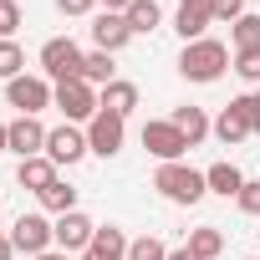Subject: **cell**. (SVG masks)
Returning a JSON list of instances; mask_svg holds the SVG:
<instances>
[{
	"label": "cell",
	"instance_id": "obj_17",
	"mask_svg": "<svg viewBox=\"0 0 260 260\" xmlns=\"http://www.w3.org/2000/svg\"><path fill=\"white\" fill-rule=\"evenodd\" d=\"M97 102H102V112H117V117H127V112H133L138 107V82H107L102 92H97Z\"/></svg>",
	"mask_w": 260,
	"mask_h": 260
},
{
	"label": "cell",
	"instance_id": "obj_19",
	"mask_svg": "<svg viewBox=\"0 0 260 260\" xmlns=\"http://www.w3.org/2000/svg\"><path fill=\"white\" fill-rule=\"evenodd\" d=\"M214 138H219L224 148H235V143H245V138H250V122L240 117V107H235V102L214 117Z\"/></svg>",
	"mask_w": 260,
	"mask_h": 260
},
{
	"label": "cell",
	"instance_id": "obj_15",
	"mask_svg": "<svg viewBox=\"0 0 260 260\" xmlns=\"http://www.w3.org/2000/svg\"><path fill=\"white\" fill-rule=\"evenodd\" d=\"M16 184H21V189H31V194H41V189H51V184H56V164H51L46 153L21 158V164H16Z\"/></svg>",
	"mask_w": 260,
	"mask_h": 260
},
{
	"label": "cell",
	"instance_id": "obj_5",
	"mask_svg": "<svg viewBox=\"0 0 260 260\" xmlns=\"http://www.w3.org/2000/svg\"><path fill=\"white\" fill-rule=\"evenodd\" d=\"M51 97H56V82H46V77H16V82H6V102L21 117H36L41 107H51Z\"/></svg>",
	"mask_w": 260,
	"mask_h": 260
},
{
	"label": "cell",
	"instance_id": "obj_27",
	"mask_svg": "<svg viewBox=\"0 0 260 260\" xmlns=\"http://www.w3.org/2000/svg\"><path fill=\"white\" fill-rule=\"evenodd\" d=\"M240 82H250V87H260V46H250V51H235V67H230Z\"/></svg>",
	"mask_w": 260,
	"mask_h": 260
},
{
	"label": "cell",
	"instance_id": "obj_1",
	"mask_svg": "<svg viewBox=\"0 0 260 260\" xmlns=\"http://www.w3.org/2000/svg\"><path fill=\"white\" fill-rule=\"evenodd\" d=\"M235 67V56H230V46L224 41H214V36H199V41H189L184 51H179V77L184 82H219L224 72Z\"/></svg>",
	"mask_w": 260,
	"mask_h": 260
},
{
	"label": "cell",
	"instance_id": "obj_13",
	"mask_svg": "<svg viewBox=\"0 0 260 260\" xmlns=\"http://www.w3.org/2000/svg\"><path fill=\"white\" fill-rule=\"evenodd\" d=\"M92 235H97V224H92L82 209H72V214L56 219V250H67V255H72V250H87Z\"/></svg>",
	"mask_w": 260,
	"mask_h": 260
},
{
	"label": "cell",
	"instance_id": "obj_18",
	"mask_svg": "<svg viewBox=\"0 0 260 260\" xmlns=\"http://www.w3.org/2000/svg\"><path fill=\"white\" fill-rule=\"evenodd\" d=\"M204 184H209V194H219V199H235V194L245 189V174H240L235 164H209V169H204Z\"/></svg>",
	"mask_w": 260,
	"mask_h": 260
},
{
	"label": "cell",
	"instance_id": "obj_29",
	"mask_svg": "<svg viewBox=\"0 0 260 260\" xmlns=\"http://www.w3.org/2000/svg\"><path fill=\"white\" fill-rule=\"evenodd\" d=\"M16 26H21V6L0 0V41H16Z\"/></svg>",
	"mask_w": 260,
	"mask_h": 260
},
{
	"label": "cell",
	"instance_id": "obj_14",
	"mask_svg": "<svg viewBox=\"0 0 260 260\" xmlns=\"http://www.w3.org/2000/svg\"><path fill=\"white\" fill-rule=\"evenodd\" d=\"M127 240L117 224H97V235H92V245L82 250V260H127Z\"/></svg>",
	"mask_w": 260,
	"mask_h": 260
},
{
	"label": "cell",
	"instance_id": "obj_9",
	"mask_svg": "<svg viewBox=\"0 0 260 260\" xmlns=\"http://www.w3.org/2000/svg\"><path fill=\"white\" fill-rule=\"evenodd\" d=\"M92 148H87V133L77 122H61V127H51L46 133V158L56 164V169H72V164H82Z\"/></svg>",
	"mask_w": 260,
	"mask_h": 260
},
{
	"label": "cell",
	"instance_id": "obj_7",
	"mask_svg": "<svg viewBox=\"0 0 260 260\" xmlns=\"http://www.w3.org/2000/svg\"><path fill=\"white\" fill-rule=\"evenodd\" d=\"M122 143H127V117H117V112H97V117L87 122V148H92L97 158H117Z\"/></svg>",
	"mask_w": 260,
	"mask_h": 260
},
{
	"label": "cell",
	"instance_id": "obj_4",
	"mask_svg": "<svg viewBox=\"0 0 260 260\" xmlns=\"http://www.w3.org/2000/svg\"><path fill=\"white\" fill-rule=\"evenodd\" d=\"M51 107H56L67 122H92V117L102 112V102H97V87H92V82H82V77H72V82H56V97H51Z\"/></svg>",
	"mask_w": 260,
	"mask_h": 260
},
{
	"label": "cell",
	"instance_id": "obj_35",
	"mask_svg": "<svg viewBox=\"0 0 260 260\" xmlns=\"http://www.w3.org/2000/svg\"><path fill=\"white\" fill-rule=\"evenodd\" d=\"M0 153H11V122H0Z\"/></svg>",
	"mask_w": 260,
	"mask_h": 260
},
{
	"label": "cell",
	"instance_id": "obj_26",
	"mask_svg": "<svg viewBox=\"0 0 260 260\" xmlns=\"http://www.w3.org/2000/svg\"><path fill=\"white\" fill-rule=\"evenodd\" d=\"M127 260H169V245L158 235H138L133 245H127Z\"/></svg>",
	"mask_w": 260,
	"mask_h": 260
},
{
	"label": "cell",
	"instance_id": "obj_3",
	"mask_svg": "<svg viewBox=\"0 0 260 260\" xmlns=\"http://www.w3.org/2000/svg\"><path fill=\"white\" fill-rule=\"evenodd\" d=\"M82 61H87V51H82L72 36H51V41L41 46V77H46V82H72V77H82Z\"/></svg>",
	"mask_w": 260,
	"mask_h": 260
},
{
	"label": "cell",
	"instance_id": "obj_12",
	"mask_svg": "<svg viewBox=\"0 0 260 260\" xmlns=\"http://www.w3.org/2000/svg\"><path fill=\"white\" fill-rule=\"evenodd\" d=\"M46 133H51V127H41V117H16V122H11V153H16V158L46 153Z\"/></svg>",
	"mask_w": 260,
	"mask_h": 260
},
{
	"label": "cell",
	"instance_id": "obj_36",
	"mask_svg": "<svg viewBox=\"0 0 260 260\" xmlns=\"http://www.w3.org/2000/svg\"><path fill=\"white\" fill-rule=\"evenodd\" d=\"M16 255V245H11V235H0V260H11Z\"/></svg>",
	"mask_w": 260,
	"mask_h": 260
},
{
	"label": "cell",
	"instance_id": "obj_33",
	"mask_svg": "<svg viewBox=\"0 0 260 260\" xmlns=\"http://www.w3.org/2000/svg\"><path fill=\"white\" fill-rule=\"evenodd\" d=\"M97 6H102L107 16H127V6H133V0H97Z\"/></svg>",
	"mask_w": 260,
	"mask_h": 260
},
{
	"label": "cell",
	"instance_id": "obj_20",
	"mask_svg": "<svg viewBox=\"0 0 260 260\" xmlns=\"http://www.w3.org/2000/svg\"><path fill=\"white\" fill-rule=\"evenodd\" d=\"M82 82H92L97 92H102L107 82H117V67H112V51H87V61H82Z\"/></svg>",
	"mask_w": 260,
	"mask_h": 260
},
{
	"label": "cell",
	"instance_id": "obj_8",
	"mask_svg": "<svg viewBox=\"0 0 260 260\" xmlns=\"http://www.w3.org/2000/svg\"><path fill=\"white\" fill-rule=\"evenodd\" d=\"M143 148H148L158 164H179V158L189 153V143H184L179 127H174V117H153V122H143Z\"/></svg>",
	"mask_w": 260,
	"mask_h": 260
},
{
	"label": "cell",
	"instance_id": "obj_23",
	"mask_svg": "<svg viewBox=\"0 0 260 260\" xmlns=\"http://www.w3.org/2000/svg\"><path fill=\"white\" fill-rule=\"evenodd\" d=\"M189 250H194L199 260H219V250H224V230H214V224L189 230Z\"/></svg>",
	"mask_w": 260,
	"mask_h": 260
},
{
	"label": "cell",
	"instance_id": "obj_37",
	"mask_svg": "<svg viewBox=\"0 0 260 260\" xmlns=\"http://www.w3.org/2000/svg\"><path fill=\"white\" fill-rule=\"evenodd\" d=\"M36 260H72L67 250H46V255H36Z\"/></svg>",
	"mask_w": 260,
	"mask_h": 260
},
{
	"label": "cell",
	"instance_id": "obj_28",
	"mask_svg": "<svg viewBox=\"0 0 260 260\" xmlns=\"http://www.w3.org/2000/svg\"><path fill=\"white\" fill-rule=\"evenodd\" d=\"M235 107H240V117L250 122V138L260 133V87H250L245 97H235Z\"/></svg>",
	"mask_w": 260,
	"mask_h": 260
},
{
	"label": "cell",
	"instance_id": "obj_16",
	"mask_svg": "<svg viewBox=\"0 0 260 260\" xmlns=\"http://www.w3.org/2000/svg\"><path fill=\"white\" fill-rule=\"evenodd\" d=\"M174 127L184 133V143H189V148H199V143L214 133L209 112H204V107H194V102H189V107H174Z\"/></svg>",
	"mask_w": 260,
	"mask_h": 260
},
{
	"label": "cell",
	"instance_id": "obj_24",
	"mask_svg": "<svg viewBox=\"0 0 260 260\" xmlns=\"http://www.w3.org/2000/svg\"><path fill=\"white\" fill-rule=\"evenodd\" d=\"M230 41H235V51H250V46H260V16H255V11H245V16L230 26Z\"/></svg>",
	"mask_w": 260,
	"mask_h": 260
},
{
	"label": "cell",
	"instance_id": "obj_22",
	"mask_svg": "<svg viewBox=\"0 0 260 260\" xmlns=\"http://www.w3.org/2000/svg\"><path fill=\"white\" fill-rule=\"evenodd\" d=\"M36 199H41V209H46V214H56V219L77 209V189H72V184H61V179H56L51 189H41Z\"/></svg>",
	"mask_w": 260,
	"mask_h": 260
},
{
	"label": "cell",
	"instance_id": "obj_32",
	"mask_svg": "<svg viewBox=\"0 0 260 260\" xmlns=\"http://www.w3.org/2000/svg\"><path fill=\"white\" fill-rule=\"evenodd\" d=\"M56 11H61V16H92L97 0H56Z\"/></svg>",
	"mask_w": 260,
	"mask_h": 260
},
{
	"label": "cell",
	"instance_id": "obj_11",
	"mask_svg": "<svg viewBox=\"0 0 260 260\" xmlns=\"http://www.w3.org/2000/svg\"><path fill=\"white\" fill-rule=\"evenodd\" d=\"M92 41H97V51H122L127 41H133V26H127V16H107V11H97L92 16Z\"/></svg>",
	"mask_w": 260,
	"mask_h": 260
},
{
	"label": "cell",
	"instance_id": "obj_30",
	"mask_svg": "<svg viewBox=\"0 0 260 260\" xmlns=\"http://www.w3.org/2000/svg\"><path fill=\"white\" fill-rule=\"evenodd\" d=\"M235 204H240V214L255 219V214H260V179H245V189L235 194Z\"/></svg>",
	"mask_w": 260,
	"mask_h": 260
},
{
	"label": "cell",
	"instance_id": "obj_10",
	"mask_svg": "<svg viewBox=\"0 0 260 260\" xmlns=\"http://www.w3.org/2000/svg\"><path fill=\"white\" fill-rule=\"evenodd\" d=\"M209 26H214V0H179V11H174V31L184 36V46L199 41Z\"/></svg>",
	"mask_w": 260,
	"mask_h": 260
},
{
	"label": "cell",
	"instance_id": "obj_21",
	"mask_svg": "<svg viewBox=\"0 0 260 260\" xmlns=\"http://www.w3.org/2000/svg\"><path fill=\"white\" fill-rule=\"evenodd\" d=\"M127 26H133V36H148L164 26V11H158V0H133L127 6Z\"/></svg>",
	"mask_w": 260,
	"mask_h": 260
},
{
	"label": "cell",
	"instance_id": "obj_6",
	"mask_svg": "<svg viewBox=\"0 0 260 260\" xmlns=\"http://www.w3.org/2000/svg\"><path fill=\"white\" fill-rule=\"evenodd\" d=\"M11 245L36 260V255H46V250L56 245V224H51L46 214H21V219L11 224Z\"/></svg>",
	"mask_w": 260,
	"mask_h": 260
},
{
	"label": "cell",
	"instance_id": "obj_31",
	"mask_svg": "<svg viewBox=\"0 0 260 260\" xmlns=\"http://www.w3.org/2000/svg\"><path fill=\"white\" fill-rule=\"evenodd\" d=\"M245 16V0H214V21H224V26H235Z\"/></svg>",
	"mask_w": 260,
	"mask_h": 260
},
{
	"label": "cell",
	"instance_id": "obj_2",
	"mask_svg": "<svg viewBox=\"0 0 260 260\" xmlns=\"http://www.w3.org/2000/svg\"><path fill=\"white\" fill-rule=\"evenodd\" d=\"M153 189H158L169 204H199V199L209 194L204 174H199V169H189L184 158H179V164H158V174H153Z\"/></svg>",
	"mask_w": 260,
	"mask_h": 260
},
{
	"label": "cell",
	"instance_id": "obj_34",
	"mask_svg": "<svg viewBox=\"0 0 260 260\" xmlns=\"http://www.w3.org/2000/svg\"><path fill=\"white\" fill-rule=\"evenodd\" d=\"M169 260H199V255H194L189 245H179V250H169Z\"/></svg>",
	"mask_w": 260,
	"mask_h": 260
},
{
	"label": "cell",
	"instance_id": "obj_25",
	"mask_svg": "<svg viewBox=\"0 0 260 260\" xmlns=\"http://www.w3.org/2000/svg\"><path fill=\"white\" fill-rule=\"evenodd\" d=\"M16 77H26V51L16 41H0V82H16Z\"/></svg>",
	"mask_w": 260,
	"mask_h": 260
}]
</instances>
